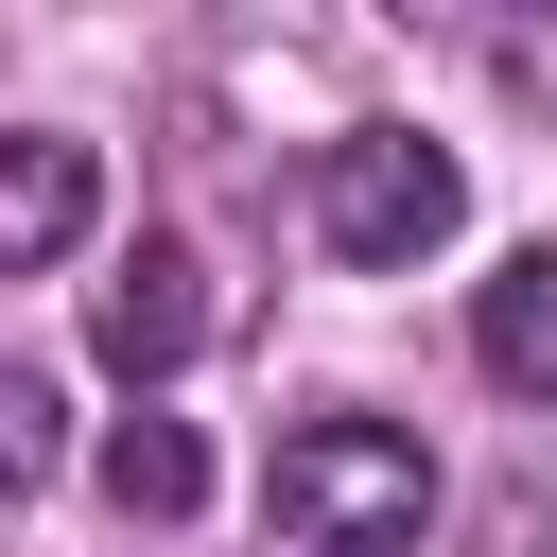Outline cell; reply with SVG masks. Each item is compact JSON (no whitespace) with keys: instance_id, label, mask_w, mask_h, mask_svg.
Here are the masks:
<instances>
[{"instance_id":"8","label":"cell","mask_w":557,"mask_h":557,"mask_svg":"<svg viewBox=\"0 0 557 557\" xmlns=\"http://www.w3.org/2000/svg\"><path fill=\"white\" fill-rule=\"evenodd\" d=\"M487 70H505V87L557 122V17H505V35H487Z\"/></svg>"},{"instance_id":"1","label":"cell","mask_w":557,"mask_h":557,"mask_svg":"<svg viewBox=\"0 0 557 557\" xmlns=\"http://www.w3.org/2000/svg\"><path fill=\"white\" fill-rule=\"evenodd\" d=\"M261 505H278V540H313V557H400V540L435 522V453H418L400 418H296L278 470H261Z\"/></svg>"},{"instance_id":"3","label":"cell","mask_w":557,"mask_h":557,"mask_svg":"<svg viewBox=\"0 0 557 557\" xmlns=\"http://www.w3.org/2000/svg\"><path fill=\"white\" fill-rule=\"evenodd\" d=\"M87 348H104L122 383H174V366L209 348V261H191V244H122L104 296H87Z\"/></svg>"},{"instance_id":"2","label":"cell","mask_w":557,"mask_h":557,"mask_svg":"<svg viewBox=\"0 0 557 557\" xmlns=\"http://www.w3.org/2000/svg\"><path fill=\"white\" fill-rule=\"evenodd\" d=\"M470 226V174H453V139H400V122H366V139H331L313 157V244L348 261V278H400V261H435Z\"/></svg>"},{"instance_id":"7","label":"cell","mask_w":557,"mask_h":557,"mask_svg":"<svg viewBox=\"0 0 557 557\" xmlns=\"http://www.w3.org/2000/svg\"><path fill=\"white\" fill-rule=\"evenodd\" d=\"M52 453H70V435H52V366H17V383H0V470L52 487Z\"/></svg>"},{"instance_id":"6","label":"cell","mask_w":557,"mask_h":557,"mask_svg":"<svg viewBox=\"0 0 557 557\" xmlns=\"http://www.w3.org/2000/svg\"><path fill=\"white\" fill-rule=\"evenodd\" d=\"M104 505H122V522H191V505H209L191 418H122V435H104Z\"/></svg>"},{"instance_id":"4","label":"cell","mask_w":557,"mask_h":557,"mask_svg":"<svg viewBox=\"0 0 557 557\" xmlns=\"http://www.w3.org/2000/svg\"><path fill=\"white\" fill-rule=\"evenodd\" d=\"M87 139H0V278H52L87 244Z\"/></svg>"},{"instance_id":"5","label":"cell","mask_w":557,"mask_h":557,"mask_svg":"<svg viewBox=\"0 0 557 557\" xmlns=\"http://www.w3.org/2000/svg\"><path fill=\"white\" fill-rule=\"evenodd\" d=\"M470 366H487L505 400H557V244H522V261L470 296Z\"/></svg>"}]
</instances>
